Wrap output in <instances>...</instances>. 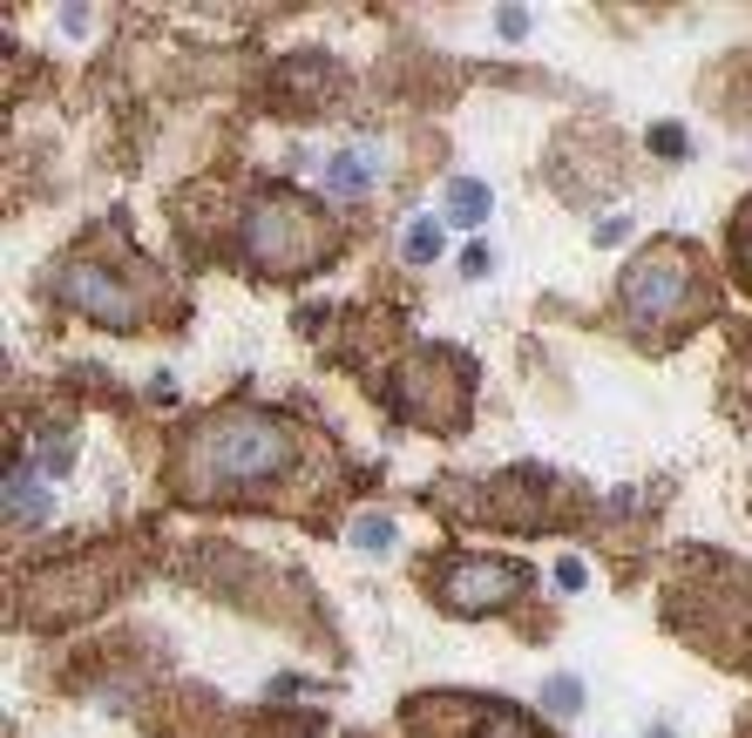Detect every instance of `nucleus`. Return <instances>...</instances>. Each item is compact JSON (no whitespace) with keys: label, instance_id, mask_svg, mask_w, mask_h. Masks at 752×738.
<instances>
[{"label":"nucleus","instance_id":"obj_9","mask_svg":"<svg viewBox=\"0 0 752 738\" xmlns=\"http://www.w3.org/2000/svg\"><path fill=\"white\" fill-rule=\"evenodd\" d=\"M488 204H495V197H488L481 184H455V190H448V210H455V224H481V217H488Z\"/></svg>","mask_w":752,"mask_h":738},{"label":"nucleus","instance_id":"obj_10","mask_svg":"<svg viewBox=\"0 0 752 738\" xmlns=\"http://www.w3.org/2000/svg\"><path fill=\"white\" fill-rule=\"evenodd\" d=\"M367 184H373V163H360L353 149H346V156H332V190H346V197H360Z\"/></svg>","mask_w":752,"mask_h":738},{"label":"nucleus","instance_id":"obj_8","mask_svg":"<svg viewBox=\"0 0 752 738\" xmlns=\"http://www.w3.org/2000/svg\"><path fill=\"white\" fill-rule=\"evenodd\" d=\"M8 502H14V522H35V515L48 509V488H35V481H28V468H14V481H8Z\"/></svg>","mask_w":752,"mask_h":738},{"label":"nucleus","instance_id":"obj_17","mask_svg":"<svg viewBox=\"0 0 752 738\" xmlns=\"http://www.w3.org/2000/svg\"><path fill=\"white\" fill-rule=\"evenodd\" d=\"M745 102H752V75H745Z\"/></svg>","mask_w":752,"mask_h":738},{"label":"nucleus","instance_id":"obj_6","mask_svg":"<svg viewBox=\"0 0 752 738\" xmlns=\"http://www.w3.org/2000/svg\"><path fill=\"white\" fill-rule=\"evenodd\" d=\"M523 597V577L495 555H468V562H448L441 577V603L461 610V617H481V610H509Z\"/></svg>","mask_w":752,"mask_h":738},{"label":"nucleus","instance_id":"obj_15","mask_svg":"<svg viewBox=\"0 0 752 738\" xmlns=\"http://www.w3.org/2000/svg\"><path fill=\"white\" fill-rule=\"evenodd\" d=\"M651 149H657V156H685V136H678V122H657V129H651Z\"/></svg>","mask_w":752,"mask_h":738},{"label":"nucleus","instance_id":"obj_5","mask_svg":"<svg viewBox=\"0 0 752 738\" xmlns=\"http://www.w3.org/2000/svg\"><path fill=\"white\" fill-rule=\"evenodd\" d=\"M400 400H407V414L413 421H428V427H455L461 421V406H468V366L455 353H421V360H407L400 373Z\"/></svg>","mask_w":752,"mask_h":738},{"label":"nucleus","instance_id":"obj_16","mask_svg":"<svg viewBox=\"0 0 752 738\" xmlns=\"http://www.w3.org/2000/svg\"><path fill=\"white\" fill-rule=\"evenodd\" d=\"M495 28L509 35V41H523V35H529V14H523V8H501V14H495Z\"/></svg>","mask_w":752,"mask_h":738},{"label":"nucleus","instance_id":"obj_7","mask_svg":"<svg viewBox=\"0 0 752 738\" xmlns=\"http://www.w3.org/2000/svg\"><path fill=\"white\" fill-rule=\"evenodd\" d=\"M400 252H407L413 265H434V258H441V224H434V217H413V224H407V244H400Z\"/></svg>","mask_w":752,"mask_h":738},{"label":"nucleus","instance_id":"obj_11","mask_svg":"<svg viewBox=\"0 0 752 738\" xmlns=\"http://www.w3.org/2000/svg\"><path fill=\"white\" fill-rule=\"evenodd\" d=\"M475 718H481V738H529V725L501 705H475Z\"/></svg>","mask_w":752,"mask_h":738},{"label":"nucleus","instance_id":"obj_13","mask_svg":"<svg viewBox=\"0 0 752 738\" xmlns=\"http://www.w3.org/2000/svg\"><path fill=\"white\" fill-rule=\"evenodd\" d=\"M353 542H360V549H393V522H387V515H360V522H353Z\"/></svg>","mask_w":752,"mask_h":738},{"label":"nucleus","instance_id":"obj_3","mask_svg":"<svg viewBox=\"0 0 752 738\" xmlns=\"http://www.w3.org/2000/svg\"><path fill=\"white\" fill-rule=\"evenodd\" d=\"M244 244H251V258H258V272L299 278V272H312V265H325L340 252V230H332V217L319 204H305L299 190H265L251 204Z\"/></svg>","mask_w":752,"mask_h":738},{"label":"nucleus","instance_id":"obj_4","mask_svg":"<svg viewBox=\"0 0 752 738\" xmlns=\"http://www.w3.org/2000/svg\"><path fill=\"white\" fill-rule=\"evenodd\" d=\"M61 292H68L75 312L116 325V333H136V325L149 318V305H156V292H163V278H116V272L89 252V258L61 265Z\"/></svg>","mask_w":752,"mask_h":738},{"label":"nucleus","instance_id":"obj_2","mask_svg":"<svg viewBox=\"0 0 752 738\" xmlns=\"http://www.w3.org/2000/svg\"><path fill=\"white\" fill-rule=\"evenodd\" d=\"M624 305L644 340H678L685 325H699L712 312V278L699 265V252L685 244H651V252L624 272Z\"/></svg>","mask_w":752,"mask_h":738},{"label":"nucleus","instance_id":"obj_12","mask_svg":"<svg viewBox=\"0 0 752 738\" xmlns=\"http://www.w3.org/2000/svg\"><path fill=\"white\" fill-rule=\"evenodd\" d=\"M732 258H739V278L752 285V197H745L739 217H732Z\"/></svg>","mask_w":752,"mask_h":738},{"label":"nucleus","instance_id":"obj_14","mask_svg":"<svg viewBox=\"0 0 752 738\" xmlns=\"http://www.w3.org/2000/svg\"><path fill=\"white\" fill-rule=\"evenodd\" d=\"M543 705H549V711H576V705H583V685H576V678H549V685H543Z\"/></svg>","mask_w":752,"mask_h":738},{"label":"nucleus","instance_id":"obj_1","mask_svg":"<svg viewBox=\"0 0 752 738\" xmlns=\"http://www.w3.org/2000/svg\"><path fill=\"white\" fill-rule=\"evenodd\" d=\"M305 434L285 414H265V406H231V414H211L177 461V488L197 502H224V495H258V488L285 481L299 468Z\"/></svg>","mask_w":752,"mask_h":738}]
</instances>
